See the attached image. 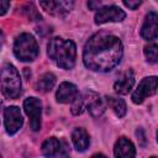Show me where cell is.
Wrapping results in <instances>:
<instances>
[{
    "label": "cell",
    "mask_w": 158,
    "mask_h": 158,
    "mask_svg": "<svg viewBox=\"0 0 158 158\" xmlns=\"http://www.w3.org/2000/svg\"><path fill=\"white\" fill-rule=\"evenodd\" d=\"M123 1V4L128 7V9H137L139 5H141V2H142V0H122Z\"/></svg>",
    "instance_id": "23"
},
{
    "label": "cell",
    "mask_w": 158,
    "mask_h": 158,
    "mask_svg": "<svg viewBox=\"0 0 158 158\" xmlns=\"http://www.w3.org/2000/svg\"><path fill=\"white\" fill-rule=\"evenodd\" d=\"M54 84H56V77L52 73H46L36 83V90L41 93H48L53 89Z\"/></svg>",
    "instance_id": "17"
},
{
    "label": "cell",
    "mask_w": 158,
    "mask_h": 158,
    "mask_svg": "<svg viewBox=\"0 0 158 158\" xmlns=\"http://www.w3.org/2000/svg\"><path fill=\"white\" fill-rule=\"evenodd\" d=\"M157 141H158V132H157Z\"/></svg>",
    "instance_id": "26"
},
{
    "label": "cell",
    "mask_w": 158,
    "mask_h": 158,
    "mask_svg": "<svg viewBox=\"0 0 158 158\" xmlns=\"http://www.w3.org/2000/svg\"><path fill=\"white\" fill-rule=\"evenodd\" d=\"M72 141L79 152H83L89 147V135L84 128H75L72 133Z\"/></svg>",
    "instance_id": "15"
},
{
    "label": "cell",
    "mask_w": 158,
    "mask_h": 158,
    "mask_svg": "<svg viewBox=\"0 0 158 158\" xmlns=\"http://www.w3.org/2000/svg\"><path fill=\"white\" fill-rule=\"evenodd\" d=\"M101 6V0H89L88 1V7L90 10H99Z\"/></svg>",
    "instance_id": "24"
},
{
    "label": "cell",
    "mask_w": 158,
    "mask_h": 158,
    "mask_svg": "<svg viewBox=\"0 0 158 158\" xmlns=\"http://www.w3.org/2000/svg\"><path fill=\"white\" fill-rule=\"evenodd\" d=\"M1 91L7 99H16L21 93V79L16 68L4 64L1 69Z\"/></svg>",
    "instance_id": "3"
},
{
    "label": "cell",
    "mask_w": 158,
    "mask_h": 158,
    "mask_svg": "<svg viewBox=\"0 0 158 158\" xmlns=\"http://www.w3.org/2000/svg\"><path fill=\"white\" fill-rule=\"evenodd\" d=\"M14 53L20 60H23V62L33 60L38 54V46L35 37L30 33L20 35L15 40Z\"/></svg>",
    "instance_id": "4"
},
{
    "label": "cell",
    "mask_w": 158,
    "mask_h": 158,
    "mask_svg": "<svg viewBox=\"0 0 158 158\" xmlns=\"http://www.w3.org/2000/svg\"><path fill=\"white\" fill-rule=\"evenodd\" d=\"M126 17V14L123 10H121L117 6H105L99 9V11L95 15V22L96 23H105V22H118L122 21Z\"/></svg>",
    "instance_id": "8"
},
{
    "label": "cell",
    "mask_w": 158,
    "mask_h": 158,
    "mask_svg": "<svg viewBox=\"0 0 158 158\" xmlns=\"http://www.w3.org/2000/svg\"><path fill=\"white\" fill-rule=\"evenodd\" d=\"M106 104L112 109L115 115L117 117H122L126 114V104L122 99L120 98H114V96H106Z\"/></svg>",
    "instance_id": "18"
},
{
    "label": "cell",
    "mask_w": 158,
    "mask_h": 158,
    "mask_svg": "<svg viewBox=\"0 0 158 158\" xmlns=\"http://www.w3.org/2000/svg\"><path fill=\"white\" fill-rule=\"evenodd\" d=\"M25 12H26V15L28 16V19H31V20H33V21L41 20V15L38 14V11L36 10V7H35L32 4H28V5L25 7Z\"/></svg>",
    "instance_id": "21"
},
{
    "label": "cell",
    "mask_w": 158,
    "mask_h": 158,
    "mask_svg": "<svg viewBox=\"0 0 158 158\" xmlns=\"http://www.w3.org/2000/svg\"><path fill=\"white\" fill-rule=\"evenodd\" d=\"M114 153L116 157H120V158H130V157H135L136 151L131 141H128L126 137H121L115 144Z\"/></svg>",
    "instance_id": "13"
},
{
    "label": "cell",
    "mask_w": 158,
    "mask_h": 158,
    "mask_svg": "<svg viewBox=\"0 0 158 158\" xmlns=\"http://www.w3.org/2000/svg\"><path fill=\"white\" fill-rule=\"evenodd\" d=\"M84 106H85V101H84V98L83 95H78L74 101L72 102V114L73 115H80L83 111H84Z\"/></svg>",
    "instance_id": "20"
},
{
    "label": "cell",
    "mask_w": 158,
    "mask_h": 158,
    "mask_svg": "<svg viewBox=\"0 0 158 158\" xmlns=\"http://www.w3.org/2000/svg\"><path fill=\"white\" fill-rule=\"evenodd\" d=\"M135 84V75H133V72L132 70H128L126 72L120 79H117L114 84V89L116 93L118 94H128V91L132 89Z\"/></svg>",
    "instance_id": "14"
},
{
    "label": "cell",
    "mask_w": 158,
    "mask_h": 158,
    "mask_svg": "<svg viewBox=\"0 0 158 158\" xmlns=\"http://www.w3.org/2000/svg\"><path fill=\"white\" fill-rule=\"evenodd\" d=\"M42 152L47 157H64L69 153L65 143L60 142L56 137H51L43 142Z\"/></svg>",
    "instance_id": "9"
},
{
    "label": "cell",
    "mask_w": 158,
    "mask_h": 158,
    "mask_svg": "<svg viewBox=\"0 0 158 158\" xmlns=\"http://www.w3.org/2000/svg\"><path fill=\"white\" fill-rule=\"evenodd\" d=\"M141 36L147 41H153L158 37V15L148 12L141 28Z\"/></svg>",
    "instance_id": "10"
},
{
    "label": "cell",
    "mask_w": 158,
    "mask_h": 158,
    "mask_svg": "<svg viewBox=\"0 0 158 158\" xmlns=\"http://www.w3.org/2000/svg\"><path fill=\"white\" fill-rule=\"evenodd\" d=\"M23 123L21 111L16 106H9L4 110V125L9 135L16 133Z\"/></svg>",
    "instance_id": "7"
},
{
    "label": "cell",
    "mask_w": 158,
    "mask_h": 158,
    "mask_svg": "<svg viewBox=\"0 0 158 158\" xmlns=\"http://www.w3.org/2000/svg\"><path fill=\"white\" fill-rule=\"evenodd\" d=\"M158 89V78L157 77H147L142 79L138 84L137 89L132 94V101L135 104H141L143 100L151 95H153Z\"/></svg>",
    "instance_id": "5"
},
{
    "label": "cell",
    "mask_w": 158,
    "mask_h": 158,
    "mask_svg": "<svg viewBox=\"0 0 158 158\" xmlns=\"http://www.w3.org/2000/svg\"><path fill=\"white\" fill-rule=\"evenodd\" d=\"M144 56H146L147 62L157 63L158 62V46L149 44V46L144 47Z\"/></svg>",
    "instance_id": "19"
},
{
    "label": "cell",
    "mask_w": 158,
    "mask_h": 158,
    "mask_svg": "<svg viewBox=\"0 0 158 158\" xmlns=\"http://www.w3.org/2000/svg\"><path fill=\"white\" fill-rule=\"evenodd\" d=\"M40 4L41 7L51 15H60L62 11L67 12L69 10L64 7V4H60L59 0H40Z\"/></svg>",
    "instance_id": "16"
},
{
    "label": "cell",
    "mask_w": 158,
    "mask_h": 158,
    "mask_svg": "<svg viewBox=\"0 0 158 158\" xmlns=\"http://www.w3.org/2000/svg\"><path fill=\"white\" fill-rule=\"evenodd\" d=\"M136 136L138 138V143L141 147H144L146 146V135H144V131L142 128H138L136 131Z\"/></svg>",
    "instance_id": "22"
},
{
    "label": "cell",
    "mask_w": 158,
    "mask_h": 158,
    "mask_svg": "<svg viewBox=\"0 0 158 158\" xmlns=\"http://www.w3.org/2000/svg\"><path fill=\"white\" fill-rule=\"evenodd\" d=\"M9 5H10V0H1V15H4L7 11Z\"/></svg>",
    "instance_id": "25"
},
{
    "label": "cell",
    "mask_w": 158,
    "mask_h": 158,
    "mask_svg": "<svg viewBox=\"0 0 158 158\" xmlns=\"http://www.w3.org/2000/svg\"><path fill=\"white\" fill-rule=\"evenodd\" d=\"M83 98H84L85 105L88 106V110H89V112L93 117H99L104 114V111L106 109V105L98 96V94H95L93 91H85L83 94Z\"/></svg>",
    "instance_id": "11"
},
{
    "label": "cell",
    "mask_w": 158,
    "mask_h": 158,
    "mask_svg": "<svg viewBox=\"0 0 158 158\" xmlns=\"http://www.w3.org/2000/svg\"><path fill=\"white\" fill-rule=\"evenodd\" d=\"M47 52L51 59L63 69L73 68L77 57V48L73 41L63 40L59 37L52 38L47 46Z\"/></svg>",
    "instance_id": "2"
},
{
    "label": "cell",
    "mask_w": 158,
    "mask_h": 158,
    "mask_svg": "<svg viewBox=\"0 0 158 158\" xmlns=\"http://www.w3.org/2000/svg\"><path fill=\"white\" fill-rule=\"evenodd\" d=\"M123 47L118 37L99 32L90 37L83 52V60L86 68L95 72H109L118 64Z\"/></svg>",
    "instance_id": "1"
},
{
    "label": "cell",
    "mask_w": 158,
    "mask_h": 158,
    "mask_svg": "<svg viewBox=\"0 0 158 158\" xmlns=\"http://www.w3.org/2000/svg\"><path fill=\"white\" fill-rule=\"evenodd\" d=\"M23 109L26 115L30 117V126L33 131H38L41 128V112L42 104L37 98H27L23 101Z\"/></svg>",
    "instance_id": "6"
},
{
    "label": "cell",
    "mask_w": 158,
    "mask_h": 158,
    "mask_svg": "<svg viewBox=\"0 0 158 158\" xmlns=\"http://www.w3.org/2000/svg\"><path fill=\"white\" fill-rule=\"evenodd\" d=\"M79 95L78 93V89L74 84L72 83H68V81H64L59 85L58 90H57V94H56V98H57V101L58 102H62V104H68V102H73L74 99Z\"/></svg>",
    "instance_id": "12"
}]
</instances>
